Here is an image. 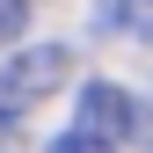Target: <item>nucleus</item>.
Here are the masks:
<instances>
[{"instance_id":"obj_1","label":"nucleus","mask_w":153,"mask_h":153,"mask_svg":"<svg viewBox=\"0 0 153 153\" xmlns=\"http://www.w3.org/2000/svg\"><path fill=\"white\" fill-rule=\"evenodd\" d=\"M66 80H73V51L66 44H29V51H15V59H0V124L29 117V109L44 102L51 88H66Z\"/></svg>"},{"instance_id":"obj_2","label":"nucleus","mask_w":153,"mask_h":153,"mask_svg":"<svg viewBox=\"0 0 153 153\" xmlns=\"http://www.w3.org/2000/svg\"><path fill=\"white\" fill-rule=\"evenodd\" d=\"M73 131H80V139H102V146H124L131 131H139V102H131L117 80H88L73 95Z\"/></svg>"},{"instance_id":"obj_3","label":"nucleus","mask_w":153,"mask_h":153,"mask_svg":"<svg viewBox=\"0 0 153 153\" xmlns=\"http://www.w3.org/2000/svg\"><path fill=\"white\" fill-rule=\"evenodd\" d=\"M95 29L124 44H153V0H95Z\"/></svg>"},{"instance_id":"obj_4","label":"nucleus","mask_w":153,"mask_h":153,"mask_svg":"<svg viewBox=\"0 0 153 153\" xmlns=\"http://www.w3.org/2000/svg\"><path fill=\"white\" fill-rule=\"evenodd\" d=\"M29 29V0H0V44Z\"/></svg>"},{"instance_id":"obj_5","label":"nucleus","mask_w":153,"mask_h":153,"mask_svg":"<svg viewBox=\"0 0 153 153\" xmlns=\"http://www.w3.org/2000/svg\"><path fill=\"white\" fill-rule=\"evenodd\" d=\"M44 153H117V146H102V139H80V131H66V139H51Z\"/></svg>"}]
</instances>
